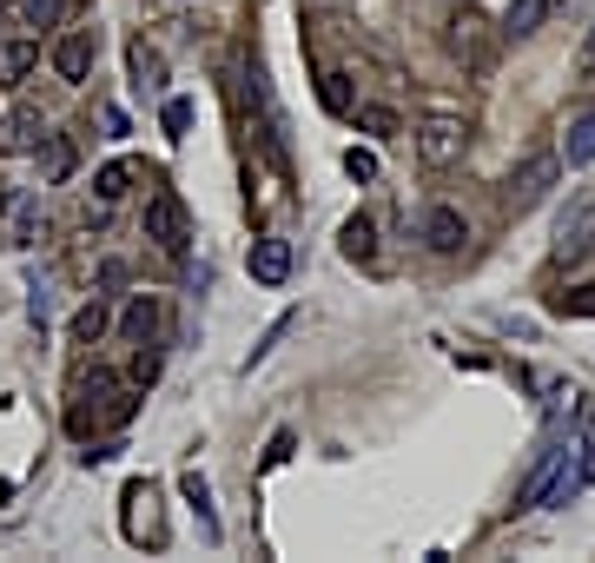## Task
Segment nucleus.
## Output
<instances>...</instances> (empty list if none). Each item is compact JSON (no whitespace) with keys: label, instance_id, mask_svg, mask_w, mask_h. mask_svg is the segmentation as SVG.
Segmentation results:
<instances>
[{"label":"nucleus","instance_id":"nucleus-30","mask_svg":"<svg viewBox=\"0 0 595 563\" xmlns=\"http://www.w3.org/2000/svg\"><path fill=\"white\" fill-rule=\"evenodd\" d=\"M100 285L120 292V285H126V259H107V266H100Z\"/></svg>","mask_w":595,"mask_h":563},{"label":"nucleus","instance_id":"nucleus-32","mask_svg":"<svg viewBox=\"0 0 595 563\" xmlns=\"http://www.w3.org/2000/svg\"><path fill=\"white\" fill-rule=\"evenodd\" d=\"M14 8H21V0H0V14H8V21H14Z\"/></svg>","mask_w":595,"mask_h":563},{"label":"nucleus","instance_id":"nucleus-25","mask_svg":"<svg viewBox=\"0 0 595 563\" xmlns=\"http://www.w3.org/2000/svg\"><path fill=\"white\" fill-rule=\"evenodd\" d=\"M34 225H40V199H21L14 225H8V246H34Z\"/></svg>","mask_w":595,"mask_h":563},{"label":"nucleus","instance_id":"nucleus-8","mask_svg":"<svg viewBox=\"0 0 595 563\" xmlns=\"http://www.w3.org/2000/svg\"><path fill=\"white\" fill-rule=\"evenodd\" d=\"M588 238H595V199H582V212H575V219H562V232H556V259H562V266H575V259L588 253Z\"/></svg>","mask_w":595,"mask_h":563},{"label":"nucleus","instance_id":"nucleus-22","mask_svg":"<svg viewBox=\"0 0 595 563\" xmlns=\"http://www.w3.org/2000/svg\"><path fill=\"white\" fill-rule=\"evenodd\" d=\"M126 186H133V173L120 167V159H113V167H100V173H94V199H100V206H113V199H120Z\"/></svg>","mask_w":595,"mask_h":563},{"label":"nucleus","instance_id":"nucleus-34","mask_svg":"<svg viewBox=\"0 0 595 563\" xmlns=\"http://www.w3.org/2000/svg\"><path fill=\"white\" fill-rule=\"evenodd\" d=\"M0 219H8V186H0Z\"/></svg>","mask_w":595,"mask_h":563},{"label":"nucleus","instance_id":"nucleus-2","mask_svg":"<svg viewBox=\"0 0 595 563\" xmlns=\"http://www.w3.org/2000/svg\"><path fill=\"white\" fill-rule=\"evenodd\" d=\"M556 173H562V152H530L523 159V167L517 173H509V206H517V212H530V206H543L549 199V186H556Z\"/></svg>","mask_w":595,"mask_h":563},{"label":"nucleus","instance_id":"nucleus-12","mask_svg":"<svg viewBox=\"0 0 595 563\" xmlns=\"http://www.w3.org/2000/svg\"><path fill=\"white\" fill-rule=\"evenodd\" d=\"M549 8H556V0H509V14H503V34H509V40H530V34L549 21Z\"/></svg>","mask_w":595,"mask_h":563},{"label":"nucleus","instance_id":"nucleus-28","mask_svg":"<svg viewBox=\"0 0 595 563\" xmlns=\"http://www.w3.org/2000/svg\"><path fill=\"white\" fill-rule=\"evenodd\" d=\"M186 126H193V100H165V133H173V139H179Z\"/></svg>","mask_w":595,"mask_h":563},{"label":"nucleus","instance_id":"nucleus-11","mask_svg":"<svg viewBox=\"0 0 595 563\" xmlns=\"http://www.w3.org/2000/svg\"><path fill=\"white\" fill-rule=\"evenodd\" d=\"M34 152H40V180H47V186H60V180L73 173V139H66V133H40Z\"/></svg>","mask_w":595,"mask_h":563},{"label":"nucleus","instance_id":"nucleus-17","mask_svg":"<svg viewBox=\"0 0 595 563\" xmlns=\"http://www.w3.org/2000/svg\"><path fill=\"white\" fill-rule=\"evenodd\" d=\"M107 326H113V311H107L100 298L73 311V339H79V345H100V339H107Z\"/></svg>","mask_w":595,"mask_h":563},{"label":"nucleus","instance_id":"nucleus-14","mask_svg":"<svg viewBox=\"0 0 595 563\" xmlns=\"http://www.w3.org/2000/svg\"><path fill=\"white\" fill-rule=\"evenodd\" d=\"M562 167H595V113L569 120V133H562Z\"/></svg>","mask_w":595,"mask_h":563},{"label":"nucleus","instance_id":"nucleus-21","mask_svg":"<svg viewBox=\"0 0 595 563\" xmlns=\"http://www.w3.org/2000/svg\"><path fill=\"white\" fill-rule=\"evenodd\" d=\"M179 491H186V504L206 517V530L219 537V517H212V491H206V477H199V470H186V477H179Z\"/></svg>","mask_w":595,"mask_h":563},{"label":"nucleus","instance_id":"nucleus-33","mask_svg":"<svg viewBox=\"0 0 595 563\" xmlns=\"http://www.w3.org/2000/svg\"><path fill=\"white\" fill-rule=\"evenodd\" d=\"M582 53H588V66H595V34H588V47H582Z\"/></svg>","mask_w":595,"mask_h":563},{"label":"nucleus","instance_id":"nucleus-15","mask_svg":"<svg viewBox=\"0 0 595 563\" xmlns=\"http://www.w3.org/2000/svg\"><path fill=\"white\" fill-rule=\"evenodd\" d=\"M66 8H73V0H21L14 21H21V27H40V34H53V27H66Z\"/></svg>","mask_w":595,"mask_h":563},{"label":"nucleus","instance_id":"nucleus-26","mask_svg":"<svg viewBox=\"0 0 595 563\" xmlns=\"http://www.w3.org/2000/svg\"><path fill=\"white\" fill-rule=\"evenodd\" d=\"M556 311H562V318H595V285H569V292H556Z\"/></svg>","mask_w":595,"mask_h":563},{"label":"nucleus","instance_id":"nucleus-7","mask_svg":"<svg viewBox=\"0 0 595 563\" xmlns=\"http://www.w3.org/2000/svg\"><path fill=\"white\" fill-rule=\"evenodd\" d=\"M40 133H47V126H40V113H34V107H14L8 120H0V152L21 159V152H34V146H40Z\"/></svg>","mask_w":595,"mask_h":563},{"label":"nucleus","instance_id":"nucleus-24","mask_svg":"<svg viewBox=\"0 0 595 563\" xmlns=\"http://www.w3.org/2000/svg\"><path fill=\"white\" fill-rule=\"evenodd\" d=\"M159 365H165V358L152 352V339H139V352H133V365H126V378H133V384L146 391V384H159Z\"/></svg>","mask_w":595,"mask_h":563},{"label":"nucleus","instance_id":"nucleus-4","mask_svg":"<svg viewBox=\"0 0 595 563\" xmlns=\"http://www.w3.org/2000/svg\"><path fill=\"white\" fill-rule=\"evenodd\" d=\"M94 53H100V34H87V27H66V34L53 40V73L79 87V79L94 73Z\"/></svg>","mask_w":595,"mask_h":563},{"label":"nucleus","instance_id":"nucleus-18","mask_svg":"<svg viewBox=\"0 0 595 563\" xmlns=\"http://www.w3.org/2000/svg\"><path fill=\"white\" fill-rule=\"evenodd\" d=\"M126 66H133V79H139V87H165V60H159L146 40H133V47H126Z\"/></svg>","mask_w":595,"mask_h":563},{"label":"nucleus","instance_id":"nucleus-23","mask_svg":"<svg viewBox=\"0 0 595 563\" xmlns=\"http://www.w3.org/2000/svg\"><path fill=\"white\" fill-rule=\"evenodd\" d=\"M358 126H364L371 139H391V133H404V120H397V107H358Z\"/></svg>","mask_w":595,"mask_h":563},{"label":"nucleus","instance_id":"nucleus-20","mask_svg":"<svg viewBox=\"0 0 595 563\" xmlns=\"http://www.w3.org/2000/svg\"><path fill=\"white\" fill-rule=\"evenodd\" d=\"M318 100H324L331 113H358V107H351V73H337V66H331V73L318 79Z\"/></svg>","mask_w":595,"mask_h":563},{"label":"nucleus","instance_id":"nucleus-27","mask_svg":"<svg viewBox=\"0 0 595 563\" xmlns=\"http://www.w3.org/2000/svg\"><path fill=\"white\" fill-rule=\"evenodd\" d=\"M345 173L371 186V180H377V152H358V146H351V152H345Z\"/></svg>","mask_w":595,"mask_h":563},{"label":"nucleus","instance_id":"nucleus-6","mask_svg":"<svg viewBox=\"0 0 595 563\" xmlns=\"http://www.w3.org/2000/svg\"><path fill=\"white\" fill-rule=\"evenodd\" d=\"M251 279L285 285L292 279V238H251Z\"/></svg>","mask_w":595,"mask_h":563},{"label":"nucleus","instance_id":"nucleus-29","mask_svg":"<svg viewBox=\"0 0 595 563\" xmlns=\"http://www.w3.org/2000/svg\"><path fill=\"white\" fill-rule=\"evenodd\" d=\"M575 477H582V485H595V425L582 431V457H575Z\"/></svg>","mask_w":595,"mask_h":563},{"label":"nucleus","instance_id":"nucleus-16","mask_svg":"<svg viewBox=\"0 0 595 563\" xmlns=\"http://www.w3.org/2000/svg\"><path fill=\"white\" fill-rule=\"evenodd\" d=\"M450 53H463L470 66H489V47H483V21H476V14H463V21L450 27Z\"/></svg>","mask_w":595,"mask_h":563},{"label":"nucleus","instance_id":"nucleus-10","mask_svg":"<svg viewBox=\"0 0 595 563\" xmlns=\"http://www.w3.org/2000/svg\"><path fill=\"white\" fill-rule=\"evenodd\" d=\"M337 253H345L351 266H371L377 259V225L358 212V219H345V232H337Z\"/></svg>","mask_w":595,"mask_h":563},{"label":"nucleus","instance_id":"nucleus-19","mask_svg":"<svg viewBox=\"0 0 595 563\" xmlns=\"http://www.w3.org/2000/svg\"><path fill=\"white\" fill-rule=\"evenodd\" d=\"M556 457H562V444H549V451L536 457V470L523 477V491H517V511H530V504H543V485H549V470H556Z\"/></svg>","mask_w":595,"mask_h":563},{"label":"nucleus","instance_id":"nucleus-13","mask_svg":"<svg viewBox=\"0 0 595 563\" xmlns=\"http://www.w3.org/2000/svg\"><path fill=\"white\" fill-rule=\"evenodd\" d=\"M159 318H165L159 298L139 292V298H126V311H120V332H126V339H152V332H159Z\"/></svg>","mask_w":595,"mask_h":563},{"label":"nucleus","instance_id":"nucleus-3","mask_svg":"<svg viewBox=\"0 0 595 563\" xmlns=\"http://www.w3.org/2000/svg\"><path fill=\"white\" fill-rule=\"evenodd\" d=\"M463 146H470V133L457 120H423L417 126V159H423V167H457Z\"/></svg>","mask_w":595,"mask_h":563},{"label":"nucleus","instance_id":"nucleus-9","mask_svg":"<svg viewBox=\"0 0 595 563\" xmlns=\"http://www.w3.org/2000/svg\"><path fill=\"white\" fill-rule=\"evenodd\" d=\"M40 66V40H0V87H21V79Z\"/></svg>","mask_w":595,"mask_h":563},{"label":"nucleus","instance_id":"nucleus-1","mask_svg":"<svg viewBox=\"0 0 595 563\" xmlns=\"http://www.w3.org/2000/svg\"><path fill=\"white\" fill-rule=\"evenodd\" d=\"M146 238H152L159 253H173V259L193 246V212H186V199L173 186H152L146 193Z\"/></svg>","mask_w":595,"mask_h":563},{"label":"nucleus","instance_id":"nucleus-5","mask_svg":"<svg viewBox=\"0 0 595 563\" xmlns=\"http://www.w3.org/2000/svg\"><path fill=\"white\" fill-rule=\"evenodd\" d=\"M463 238H470V219L457 206H431V212H423V246H431V253H463Z\"/></svg>","mask_w":595,"mask_h":563},{"label":"nucleus","instance_id":"nucleus-31","mask_svg":"<svg viewBox=\"0 0 595 563\" xmlns=\"http://www.w3.org/2000/svg\"><path fill=\"white\" fill-rule=\"evenodd\" d=\"M285 457H292V431H278V438H272V451H265V470H278Z\"/></svg>","mask_w":595,"mask_h":563}]
</instances>
